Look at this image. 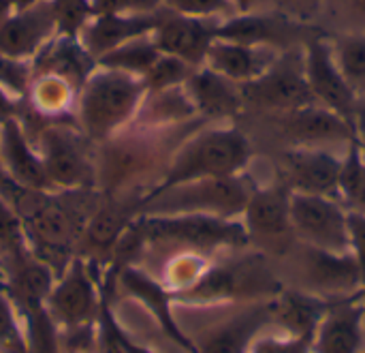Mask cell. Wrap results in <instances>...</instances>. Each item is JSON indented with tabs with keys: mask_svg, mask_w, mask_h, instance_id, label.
I'll list each match as a JSON object with an SVG mask.
<instances>
[{
	"mask_svg": "<svg viewBox=\"0 0 365 353\" xmlns=\"http://www.w3.org/2000/svg\"><path fill=\"white\" fill-rule=\"evenodd\" d=\"M86 191H21L13 202L19 214L30 253L56 277L77 255L83 227L101 199Z\"/></svg>",
	"mask_w": 365,
	"mask_h": 353,
	"instance_id": "cell-1",
	"label": "cell"
},
{
	"mask_svg": "<svg viewBox=\"0 0 365 353\" xmlns=\"http://www.w3.org/2000/svg\"><path fill=\"white\" fill-rule=\"evenodd\" d=\"M145 96L148 88L143 77L96 66L75 99L79 131L88 141L105 144L137 120Z\"/></svg>",
	"mask_w": 365,
	"mask_h": 353,
	"instance_id": "cell-2",
	"label": "cell"
},
{
	"mask_svg": "<svg viewBox=\"0 0 365 353\" xmlns=\"http://www.w3.org/2000/svg\"><path fill=\"white\" fill-rule=\"evenodd\" d=\"M255 150L244 131L231 124L207 126L178 146L158 182L148 191H163L182 182L235 176L248 171Z\"/></svg>",
	"mask_w": 365,
	"mask_h": 353,
	"instance_id": "cell-3",
	"label": "cell"
},
{
	"mask_svg": "<svg viewBox=\"0 0 365 353\" xmlns=\"http://www.w3.org/2000/svg\"><path fill=\"white\" fill-rule=\"evenodd\" d=\"M248 171L182 182L141 197L139 214H207L242 219L255 189Z\"/></svg>",
	"mask_w": 365,
	"mask_h": 353,
	"instance_id": "cell-4",
	"label": "cell"
},
{
	"mask_svg": "<svg viewBox=\"0 0 365 353\" xmlns=\"http://www.w3.org/2000/svg\"><path fill=\"white\" fill-rule=\"evenodd\" d=\"M135 225L145 247H180L182 251L207 255L220 249H242L250 242L242 219L207 214H139Z\"/></svg>",
	"mask_w": 365,
	"mask_h": 353,
	"instance_id": "cell-5",
	"label": "cell"
},
{
	"mask_svg": "<svg viewBox=\"0 0 365 353\" xmlns=\"http://www.w3.org/2000/svg\"><path fill=\"white\" fill-rule=\"evenodd\" d=\"M284 285L276 279L272 268L261 255H248L242 259L210 264L199 281L173 294L175 302L212 304L225 300H267L274 298Z\"/></svg>",
	"mask_w": 365,
	"mask_h": 353,
	"instance_id": "cell-6",
	"label": "cell"
},
{
	"mask_svg": "<svg viewBox=\"0 0 365 353\" xmlns=\"http://www.w3.org/2000/svg\"><path fill=\"white\" fill-rule=\"evenodd\" d=\"M103 287L98 285L92 264L79 255L71 259L60 277H56L45 309L58 332L77 330L96 324Z\"/></svg>",
	"mask_w": 365,
	"mask_h": 353,
	"instance_id": "cell-7",
	"label": "cell"
},
{
	"mask_svg": "<svg viewBox=\"0 0 365 353\" xmlns=\"http://www.w3.org/2000/svg\"><path fill=\"white\" fill-rule=\"evenodd\" d=\"M291 227L299 244L351 253L349 210L336 197L291 191Z\"/></svg>",
	"mask_w": 365,
	"mask_h": 353,
	"instance_id": "cell-8",
	"label": "cell"
},
{
	"mask_svg": "<svg viewBox=\"0 0 365 353\" xmlns=\"http://www.w3.org/2000/svg\"><path fill=\"white\" fill-rule=\"evenodd\" d=\"M240 88L246 107H257L265 114L289 111L314 103L304 73V45L284 49L269 71Z\"/></svg>",
	"mask_w": 365,
	"mask_h": 353,
	"instance_id": "cell-9",
	"label": "cell"
},
{
	"mask_svg": "<svg viewBox=\"0 0 365 353\" xmlns=\"http://www.w3.org/2000/svg\"><path fill=\"white\" fill-rule=\"evenodd\" d=\"M51 191L96 189V165L86 154V137L62 124H51L38 135L36 146Z\"/></svg>",
	"mask_w": 365,
	"mask_h": 353,
	"instance_id": "cell-10",
	"label": "cell"
},
{
	"mask_svg": "<svg viewBox=\"0 0 365 353\" xmlns=\"http://www.w3.org/2000/svg\"><path fill=\"white\" fill-rule=\"evenodd\" d=\"M304 73L314 103L336 111L353 126V116L357 107V94L344 79L329 34L323 30L312 32L304 43Z\"/></svg>",
	"mask_w": 365,
	"mask_h": 353,
	"instance_id": "cell-11",
	"label": "cell"
},
{
	"mask_svg": "<svg viewBox=\"0 0 365 353\" xmlns=\"http://www.w3.org/2000/svg\"><path fill=\"white\" fill-rule=\"evenodd\" d=\"M317 26L302 24L278 9H261L252 13H233L218 21L216 39L237 41L246 45H267L280 51L302 47L317 32Z\"/></svg>",
	"mask_w": 365,
	"mask_h": 353,
	"instance_id": "cell-12",
	"label": "cell"
},
{
	"mask_svg": "<svg viewBox=\"0 0 365 353\" xmlns=\"http://www.w3.org/2000/svg\"><path fill=\"white\" fill-rule=\"evenodd\" d=\"M344 150L284 146L278 156L280 180L295 193L325 195L338 199V178Z\"/></svg>",
	"mask_w": 365,
	"mask_h": 353,
	"instance_id": "cell-13",
	"label": "cell"
},
{
	"mask_svg": "<svg viewBox=\"0 0 365 353\" xmlns=\"http://www.w3.org/2000/svg\"><path fill=\"white\" fill-rule=\"evenodd\" d=\"M278 133L287 137V146H308V148H336L344 150L353 139L355 131L336 111L310 103L297 109L269 114Z\"/></svg>",
	"mask_w": 365,
	"mask_h": 353,
	"instance_id": "cell-14",
	"label": "cell"
},
{
	"mask_svg": "<svg viewBox=\"0 0 365 353\" xmlns=\"http://www.w3.org/2000/svg\"><path fill=\"white\" fill-rule=\"evenodd\" d=\"M299 247V289L325 300H340L361 292V277L353 253H329L306 244Z\"/></svg>",
	"mask_w": 365,
	"mask_h": 353,
	"instance_id": "cell-15",
	"label": "cell"
},
{
	"mask_svg": "<svg viewBox=\"0 0 365 353\" xmlns=\"http://www.w3.org/2000/svg\"><path fill=\"white\" fill-rule=\"evenodd\" d=\"M111 274L118 279L122 289L133 300H137L139 304L145 307V311L156 319L158 328L165 332V337L171 343H175L184 353H197V343L184 332V328L175 319V311H173L175 296L163 281L154 279L150 272H145L143 268H139L135 264L122 266L120 270H115Z\"/></svg>",
	"mask_w": 365,
	"mask_h": 353,
	"instance_id": "cell-16",
	"label": "cell"
},
{
	"mask_svg": "<svg viewBox=\"0 0 365 353\" xmlns=\"http://www.w3.org/2000/svg\"><path fill=\"white\" fill-rule=\"evenodd\" d=\"M310 347L312 353H365L364 292L329 302Z\"/></svg>",
	"mask_w": 365,
	"mask_h": 353,
	"instance_id": "cell-17",
	"label": "cell"
},
{
	"mask_svg": "<svg viewBox=\"0 0 365 353\" xmlns=\"http://www.w3.org/2000/svg\"><path fill=\"white\" fill-rule=\"evenodd\" d=\"M58 34V19L51 0L13 11L0 26V54L32 62L41 49Z\"/></svg>",
	"mask_w": 365,
	"mask_h": 353,
	"instance_id": "cell-18",
	"label": "cell"
},
{
	"mask_svg": "<svg viewBox=\"0 0 365 353\" xmlns=\"http://www.w3.org/2000/svg\"><path fill=\"white\" fill-rule=\"evenodd\" d=\"M242 223L250 240L280 242L293 236L291 227V189L278 178L267 184H255Z\"/></svg>",
	"mask_w": 365,
	"mask_h": 353,
	"instance_id": "cell-19",
	"label": "cell"
},
{
	"mask_svg": "<svg viewBox=\"0 0 365 353\" xmlns=\"http://www.w3.org/2000/svg\"><path fill=\"white\" fill-rule=\"evenodd\" d=\"M218 21L220 19L188 17L165 9L152 39L163 54L182 58L192 66H203L205 54L216 39Z\"/></svg>",
	"mask_w": 365,
	"mask_h": 353,
	"instance_id": "cell-20",
	"label": "cell"
},
{
	"mask_svg": "<svg viewBox=\"0 0 365 353\" xmlns=\"http://www.w3.org/2000/svg\"><path fill=\"white\" fill-rule=\"evenodd\" d=\"M163 9L152 13H98L92 15L79 32V41L86 51L98 60L107 51L120 47L126 41L152 34L163 17Z\"/></svg>",
	"mask_w": 365,
	"mask_h": 353,
	"instance_id": "cell-21",
	"label": "cell"
},
{
	"mask_svg": "<svg viewBox=\"0 0 365 353\" xmlns=\"http://www.w3.org/2000/svg\"><path fill=\"white\" fill-rule=\"evenodd\" d=\"M269 326H274L272 298L259 300L250 309L212 328L203 341L197 343V353H250Z\"/></svg>",
	"mask_w": 365,
	"mask_h": 353,
	"instance_id": "cell-22",
	"label": "cell"
},
{
	"mask_svg": "<svg viewBox=\"0 0 365 353\" xmlns=\"http://www.w3.org/2000/svg\"><path fill=\"white\" fill-rule=\"evenodd\" d=\"M0 167L26 191H51L41 154L32 148L17 116L0 124Z\"/></svg>",
	"mask_w": 365,
	"mask_h": 353,
	"instance_id": "cell-23",
	"label": "cell"
},
{
	"mask_svg": "<svg viewBox=\"0 0 365 353\" xmlns=\"http://www.w3.org/2000/svg\"><path fill=\"white\" fill-rule=\"evenodd\" d=\"M280 54V49L267 45H246L237 41L214 39L205 54L203 66L242 86L269 71Z\"/></svg>",
	"mask_w": 365,
	"mask_h": 353,
	"instance_id": "cell-24",
	"label": "cell"
},
{
	"mask_svg": "<svg viewBox=\"0 0 365 353\" xmlns=\"http://www.w3.org/2000/svg\"><path fill=\"white\" fill-rule=\"evenodd\" d=\"M199 118L205 120H233L244 109L240 84L218 75L207 66H197L184 84Z\"/></svg>",
	"mask_w": 365,
	"mask_h": 353,
	"instance_id": "cell-25",
	"label": "cell"
},
{
	"mask_svg": "<svg viewBox=\"0 0 365 353\" xmlns=\"http://www.w3.org/2000/svg\"><path fill=\"white\" fill-rule=\"evenodd\" d=\"M96 66H98L96 60L86 51L79 36L56 34L32 60V75L36 73L58 75L68 84H73L79 92V88Z\"/></svg>",
	"mask_w": 365,
	"mask_h": 353,
	"instance_id": "cell-26",
	"label": "cell"
},
{
	"mask_svg": "<svg viewBox=\"0 0 365 353\" xmlns=\"http://www.w3.org/2000/svg\"><path fill=\"white\" fill-rule=\"evenodd\" d=\"M329 302L331 300L319 298L299 287H295V289L282 287L272 298L274 326H278L282 330V334H287V337L312 341V334H314L317 326L321 324Z\"/></svg>",
	"mask_w": 365,
	"mask_h": 353,
	"instance_id": "cell-27",
	"label": "cell"
},
{
	"mask_svg": "<svg viewBox=\"0 0 365 353\" xmlns=\"http://www.w3.org/2000/svg\"><path fill=\"white\" fill-rule=\"evenodd\" d=\"M163 51L158 49V45L154 43L152 34L133 39L122 43L120 47L107 51L105 56H101L96 60L98 66L105 69H115V71H124L137 77H145V73L152 69V64L158 60Z\"/></svg>",
	"mask_w": 365,
	"mask_h": 353,
	"instance_id": "cell-28",
	"label": "cell"
},
{
	"mask_svg": "<svg viewBox=\"0 0 365 353\" xmlns=\"http://www.w3.org/2000/svg\"><path fill=\"white\" fill-rule=\"evenodd\" d=\"M336 62L357 94V99L365 96V30L353 32H336V36H329Z\"/></svg>",
	"mask_w": 365,
	"mask_h": 353,
	"instance_id": "cell-29",
	"label": "cell"
},
{
	"mask_svg": "<svg viewBox=\"0 0 365 353\" xmlns=\"http://www.w3.org/2000/svg\"><path fill=\"white\" fill-rule=\"evenodd\" d=\"M28 94H30L32 107H36L41 114L58 116V114H64L71 107H75L77 88L58 75L36 73V75H32Z\"/></svg>",
	"mask_w": 365,
	"mask_h": 353,
	"instance_id": "cell-30",
	"label": "cell"
},
{
	"mask_svg": "<svg viewBox=\"0 0 365 353\" xmlns=\"http://www.w3.org/2000/svg\"><path fill=\"white\" fill-rule=\"evenodd\" d=\"M28 255L32 253L28 249L21 219L13 206L0 197V262L4 264V270Z\"/></svg>",
	"mask_w": 365,
	"mask_h": 353,
	"instance_id": "cell-31",
	"label": "cell"
},
{
	"mask_svg": "<svg viewBox=\"0 0 365 353\" xmlns=\"http://www.w3.org/2000/svg\"><path fill=\"white\" fill-rule=\"evenodd\" d=\"M0 352L30 353L26 319L4 287H0Z\"/></svg>",
	"mask_w": 365,
	"mask_h": 353,
	"instance_id": "cell-32",
	"label": "cell"
},
{
	"mask_svg": "<svg viewBox=\"0 0 365 353\" xmlns=\"http://www.w3.org/2000/svg\"><path fill=\"white\" fill-rule=\"evenodd\" d=\"M207 255L197 253V251H182L178 255H173V259H169L167 268H165V279L163 283L173 292L180 294L188 287H192L199 277L205 272V268L210 266Z\"/></svg>",
	"mask_w": 365,
	"mask_h": 353,
	"instance_id": "cell-33",
	"label": "cell"
},
{
	"mask_svg": "<svg viewBox=\"0 0 365 353\" xmlns=\"http://www.w3.org/2000/svg\"><path fill=\"white\" fill-rule=\"evenodd\" d=\"M195 69L197 66L188 64L182 58H175V56H169V54H160L158 60L152 64V69L145 73L143 81H145L148 92H160V90L184 86Z\"/></svg>",
	"mask_w": 365,
	"mask_h": 353,
	"instance_id": "cell-34",
	"label": "cell"
},
{
	"mask_svg": "<svg viewBox=\"0 0 365 353\" xmlns=\"http://www.w3.org/2000/svg\"><path fill=\"white\" fill-rule=\"evenodd\" d=\"M58 19V34L79 36L86 21L94 15L92 0H51Z\"/></svg>",
	"mask_w": 365,
	"mask_h": 353,
	"instance_id": "cell-35",
	"label": "cell"
},
{
	"mask_svg": "<svg viewBox=\"0 0 365 353\" xmlns=\"http://www.w3.org/2000/svg\"><path fill=\"white\" fill-rule=\"evenodd\" d=\"M163 6L173 13L201 19H225L233 15L229 0H163Z\"/></svg>",
	"mask_w": 365,
	"mask_h": 353,
	"instance_id": "cell-36",
	"label": "cell"
},
{
	"mask_svg": "<svg viewBox=\"0 0 365 353\" xmlns=\"http://www.w3.org/2000/svg\"><path fill=\"white\" fill-rule=\"evenodd\" d=\"M32 81V62L15 60L11 56L0 54V88H4L11 96H24Z\"/></svg>",
	"mask_w": 365,
	"mask_h": 353,
	"instance_id": "cell-37",
	"label": "cell"
},
{
	"mask_svg": "<svg viewBox=\"0 0 365 353\" xmlns=\"http://www.w3.org/2000/svg\"><path fill=\"white\" fill-rule=\"evenodd\" d=\"M325 6L327 0H274V9L310 26H314V21L323 15Z\"/></svg>",
	"mask_w": 365,
	"mask_h": 353,
	"instance_id": "cell-38",
	"label": "cell"
},
{
	"mask_svg": "<svg viewBox=\"0 0 365 353\" xmlns=\"http://www.w3.org/2000/svg\"><path fill=\"white\" fill-rule=\"evenodd\" d=\"M250 353H312L310 339H297V337H261Z\"/></svg>",
	"mask_w": 365,
	"mask_h": 353,
	"instance_id": "cell-39",
	"label": "cell"
},
{
	"mask_svg": "<svg viewBox=\"0 0 365 353\" xmlns=\"http://www.w3.org/2000/svg\"><path fill=\"white\" fill-rule=\"evenodd\" d=\"M163 9V0H92L94 15L98 13H152Z\"/></svg>",
	"mask_w": 365,
	"mask_h": 353,
	"instance_id": "cell-40",
	"label": "cell"
},
{
	"mask_svg": "<svg viewBox=\"0 0 365 353\" xmlns=\"http://www.w3.org/2000/svg\"><path fill=\"white\" fill-rule=\"evenodd\" d=\"M349 227H351V253L357 262L359 277H361V292L365 294V214L349 212Z\"/></svg>",
	"mask_w": 365,
	"mask_h": 353,
	"instance_id": "cell-41",
	"label": "cell"
},
{
	"mask_svg": "<svg viewBox=\"0 0 365 353\" xmlns=\"http://www.w3.org/2000/svg\"><path fill=\"white\" fill-rule=\"evenodd\" d=\"M334 4V9L344 17V30H365V0H327V4Z\"/></svg>",
	"mask_w": 365,
	"mask_h": 353,
	"instance_id": "cell-42",
	"label": "cell"
},
{
	"mask_svg": "<svg viewBox=\"0 0 365 353\" xmlns=\"http://www.w3.org/2000/svg\"><path fill=\"white\" fill-rule=\"evenodd\" d=\"M17 111V99L11 96L4 88H0V124L9 118H15Z\"/></svg>",
	"mask_w": 365,
	"mask_h": 353,
	"instance_id": "cell-43",
	"label": "cell"
},
{
	"mask_svg": "<svg viewBox=\"0 0 365 353\" xmlns=\"http://www.w3.org/2000/svg\"><path fill=\"white\" fill-rule=\"evenodd\" d=\"M353 131H355V139L365 146V96L357 101L355 116H353Z\"/></svg>",
	"mask_w": 365,
	"mask_h": 353,
	"instance_id": "cell-44",
	"label": "cell"
},
{
	"mask_svg": "<svg viewBox=\"0 0 365 353\" xmlns=\"http://www.w3.org/2000/svg\"><path fill=\"white\" fill-rule=\"evenodd\" d=\"M233 6V13H252L263 9V0H229Z\"/></svg>",
	"mask_w": 365,
	"mask_h": 353,
	"instance_id": "cell-45",
	"label": "cell"
},
{
	"mask_svg": "<svg viewBox=\"0 0 365 353\" xmlns=\"http://www.w3.org/2000/svg\"><path fill=\"white\" fill-rule=\"evenodd\" d=\"M15 6H13V0H0V26L13 15Z\"/></svg>",
	"mask_w": 365,
	"mask_h": 353,
	"instance_id": "cell-46",
	"label": "cell"
},
{
	"mask_svg": "<svg viewBox=\"0 0 365 353\" xmlns=\"http://www.w3.org/2000/svg\"><path fill=\"white\" fill-rule=\"evenodd\" d=\"M36 2H41V0H13V6H15V11H19V9L32 6V4H36Z\"/></svg>",
	"mask_w": 365,
	"mask_h": 353,
	"instance_id": "cell-47",
	"label": "cell"
},
{
	"mask_svg": "<svg viewBox=\"0 0 365 353\" xmlns=\"http://www.w3.org/2000/svg\"><path fill=\"white\" fill-rule=\"evenodd\" d=\"M0 285L4 287L6 285V270H4V264L0 262Z\"/></svg>",
	"mask_w": 365,
	"mask_h": 353,
	"instance_id": "cell-48",
	"label": "cell"
},
{
	"mask_svg": "<svg viewBox=\"0 0 365 353\" xmlns=\"http://www.w3.org/2000/svg\"><path fill=\"white\" fill-rule=\"evenodd\" d=\"M79 353H92V352H79Z\"/></svg>",
	"mask_w": 365,
	"mask_h": 353,
	"instance_id": "cell-49",
	"label": "cell"
},
{
	"mask_svg": "<svg viewBox=\"0 0 365 353\" xmlns=\"http://www.w3.org/2000/svg\"><path fill=\"white\" fill-rule=\"evenodd\" d=\"M0 169H2V167H0Z\"/></svg>",
	"mask_w": 365,
	"mask_h": 353,
	"instance_id": "cell-50",
	"label": "cell"
},
{
	"mask_svg": "<svg viewBox=\"0 0 365 353\" xmlns=\"http://www.w3.org/2000/svg\"><path fill=\"white\" fill-rule=\"evenodd\" d=\"M0 287H2V285H0Z\"/></svg>",
	"mask_w": 365,
	"mask_h": 353,
	"instance_id": "cell-51",
	"label": "cell"
}]
</instances>
